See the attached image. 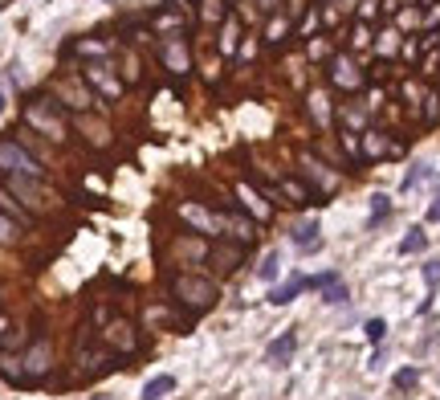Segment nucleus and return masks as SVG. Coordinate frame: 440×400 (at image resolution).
Segmentation results:
<instances>
[{"label":"nucleus","instance_id":"obj_27","mask_svg":"<svg viewBox=\"0 0 440 400\" xmlns=\"http://www.w3.org/2000/svg\"><path fill=\"white\" fill-rule=\"evenodd\" d=\"M400 45H404V33H400V29H379V33H375V45H371V50L379 53V57H391V53L400 50Z\"/></svg>","mask_w":440,"mask_h":400},{"label":"nucleus","instance_id":"obj_8","mask_svg":"<svg viewBox=\"0 0 440 400\" xmlns=\"http://www.w3.org/2000/svg\"><path fill=\"white\" fill-rule=\"evenodd\" d=\"M359 148H363V164H375V160H400V155L407 151L400 139H391V135L379 131V127H367V131L359 135Z\"/></svg>","mask_w":440,"mask_h":400},{"label":"nucleus","instance_id":"obj_28","mask_svg":"<svg viewBox=\"0 0 440 400\" xmlns=\"http://www.w3.org/2000/svg\"><path fill=\"white\" fill-rule=\"evenodd\" d=\"M200 21H204V25H225L228 4L225 0H200Z\"/></svg>","mask_w":440,"mask_h":400},{"label":"nucleus","instance_id":"obj_32","mask_svg":"<svg viewBox=\"0 0 440 400\" xmlns=\"http://www.w3.org/2000/svg\"><path fill=\"white\" fill-rule=\"evenodd\" d=\"M424 250H428V233H424V225L407 229V237L400 241V253H424Z\"/></svg>","mask_w":440,"mask_h":400},{"label":"nucleus","instance_id":"obj_4","mask_svg":"<svg viewBox=\"0 0 440 400\" xmlns=\"http://www.w3.org/2000/svg\"><path fill=\"white\" fill-rule=\"evenodd\" d=\"M4 188L13 192L25 209H29L33 217H45V213H57V204H62V196L49 188L45 180H29V176H9L4 180Z\"/></svg>","mask_w":440,"mask_h":400},{"label":"nucleus","instance_id":"obj_37","mask_svg":"<svg viewBox=\"0 0 440 400\" xmlns=\"http://www.w3.org/2000/svg\"><path fill=\"white\" fill-rule=\"evenodd\" d=\"M420 4H412V9H400L395 13V29H412V25H420Z\"/></svg>","mask_w":440,"mask_h":400},{"label":"nucleus","instance_id":"obj_31","mask_svg":"<svg viewBox=\"0 0 440 400\" xmlns=\"http://www.w3.org/2000/svg\"><path fill=\"white\" fill-rule=\"evenodd\" d=\"M388 217H391V200L383 196V192H375V196H371V221H367V229H379Z\"/></svg>","mask_w":440,"mask_h":400},{"label":"nucleus","instance_id":"obj_7","mask_svg":"<svg viewBox=\"0 0 440 400\" xmlns=\"http://www.w3.org/2000/svg\"><path fill=\"white\" fill-rule=\"evenodd\" d=\"M326 78H330L334 90H346V94H355V90L367 86V74L355 66V57H351V53H334V57L326 62Z\"/></svg>","mask_w":440,"mask_h":400},{"label":"nucleus","instance_id":"obj_40","mask_svg":"<svg viewBox=\"0 0 440 400\" xmlns=\"http://www.w3.org/2000/svg\"><path fill=\"white\" fill-rule=\"evenodd\" d=\"M244 4H257V13L273 17V13H281V4H286V0H244Z\"/></svg>","mask_w":440,"mask_h":400},{"label":"nucleus","instance_id":"obj_6","mask_svg":"<svg viewBox=\"0 0 440 400\" xmlns=\"http://www.w3.org/2000/svg\"><path fill=\"white\" fill-rule=\"evenodd\" d=\"M81 82L98 94V102L118 99V94H123V86H127L123 78H118V70L111 66V57H94V62H86V66H81Z\"/></svg>","mask_w":440,"mask_h":400},{"label":"nucleus","instance_id":"obj_34","mask_svg":"<svg viewBox=\"0 0 440 400\" xmlns=\"http://www.w3.org/2000/svg\"><path fill=\"white\" fill-rule=\"evenodd\" d=\"M277 270H281V257H277V253H265V257H261V266H257V278H261V282H273Z\"/></svg>","mask_w":440,"mask_h":400},{"label":"nucleus","instance_id":"obj_29","mask_svg":"<svg viewBox=\"0 0 440 400\" xmlns=\"http://www.w3.org/2000/svg\"><path fill=\"white\" fill-rule=\"evenodd\" d=\"M371 45H375L371 21H355V25H351V50H371Z\"/></svg>","mask_w":440,"mask_h":400},{"label":"nucleus","instance_id":"obj_18","mask_svg":"<svg viewBox=\"0 0 440 400\" xmlns=\"http://www.w3.org/2000/svg\"><path fill=\"white\" fill-rule=\"evenodd\" d=\"M298 164H302V172H306L310 180L318 184V196H330V192H334V188H339V180H334V176H330V172H326V164L322 160H314V155H310V151H298Z\"/></svg>","mask_w":440,"mask_h":400},{"label":"nucleus","instance_id":"obj_36","mask_svg":"<svg viewBox=\"0 0 440 400\" xmlns=\"http://www.w3.org/2000/svg\"><path fill=\"white\" fill-rule=\"evenodd\" d=\"M428 176H432V167H428V164H412V172L404 176V192H412V188H416V184H424Z\"/></svg>","mask_w":440,"mask_h":400},{"label":"nucleus","instance_id":"obj_2","mask_svg":"<svg viewBox=\"0 0 440 400\" xmlns=\"http://www.w3.org/2000/svg\"><path fill=\"white\" fill-rule=\"evenodd\" d=\"M49 372H53V348H49V339H33L21 360L0 355V376L13 384H41V380H49Z\"/></svg>","mask_w":440,"mask_h":400},{"label":"nucleus","instance_id":"obj_20","mask_svg":"<svg viewBox=\"0 0 440 400\" xmlns=\"http://www.w3.org/2000/svg\"><path fill=\"white\" fill-rule=\"evenodd\" d=\"M290 241L298 245L302 253H314L318 245H322V225L310 217V221H302V225H293V233H290Z\"/></svg>","mask_w":440,"mask_h":400},{"label":"nucleus","instance_id":"obj_33","mask_svg":"<svg viewBox=\"0 0 440 400\" xmlns=\"http://www.w3.org/2000/svg\"><path fill=\"white\" fill-rule=\"evenodd\" d=\"M440 78V45L436 50H428L424 53V62H420V82H436Z\"/></svg>","mask_w":440,"mask_h":400},{"label":"nucleus","instance_id":"obj_38","mask_svg":"<svg viewBox=\"0 0 440 400\" xmlns=\"http://www.w3.org/2000/svg\"><path fill=\"white\" fill-rule=\"evenodd\" d=\"M16 237H21V225H16L9 213H0V241H9V245H13Z\"/></svg>","mask_w":440,"mask_h":400},{"label":"nucleus","instance_id":"obj_16","mask_svg":"<svg viewBox=\"0 0 440 400\" xmlns=\"http://www.w3.org/2000/svg\"><path fill=\"white\" fill-rule=\"evenodd\" d=\"M208 241H204V233H176V241H171V257H179V262H208Z\"/></svg>","mask_w":440,"mask_h":400},{"label":"nucleus","instance_id":"obj_19","mask_svg":"<svg viewBox=\"0 0 440 400\" xmlns=\"http://www.w3.org/2000/svg\"><path fill=\"white\" fill-rule=\"evenodd\" d=\"M293 351H298V331L277 335L273 343L265 348V364H269V367H286L293 360Z\"/></svg>","mask_w":440,"mask_h":400},{"label":"nucleus","instance_id":"obj_3","mask_svg":"<svg viewBox=\"0 0 440 400\" xmlns=\"http://www.w3.org/2000/svg\"><path fill=\"white\" fill-rule=\"evenodd\" d=\"M171 299L188 311V315H204V311H212L216 306V299H220V286L212 282V278H204V274H171Z\"/></svg>","mask_w":440,"mask_h":400},{"label":"nucleus","instance_id":"obj_41","mask_svg":"<svg viewBox=\"0 0 440 400\" xmlns=\"http://www.w3.org/2000/svg\"><path fill=\"white\" fill-rule=\"evenodd\" d=\"M220 50L225 53L237 50V21H225V41H220Z\"/></svg>","mask_w":440,"mask_h":400},{"label":"nucleus","instance_id":"obj_13","mask_svg":"<svg viewBox=\"0 0 440 400\" xmlns=\"http://www.w3.org/2000/svg\"><path fill=\"white\" fill-rule=\"evenodd\" d=\"M74 131L81 135V143L90 151H111L114 148V131H111V123H102V118H90L86 111H81L78 118H74Z\"/></svg>","mask_w":440,"mask_h":400},{"label":"nucleus","instance_id":"obj_1","mask_svg":"<svg viewBox=\"0 0 440 400\" xmlns=\"http://www.w3.org/2000/svg\"><path fill=\"white\" fill-rule=\"evenodd\" d=\"M21 118H25V127H29L33 135H41V139H49V143H65L69 139V115H65V106L49 90H41V94H29L25 99V106H21Z\"/></svg>","mask_w":440,"mask_h":400},{"label":"nucleus","instance_id":"obj_10","mask_svg":"<svg viewBox=\"0 0 440 400\" xmlns=\"http://www.w3.org/2000/svg\"><path fill=\"white\" fill-rule=\"evenodd\" d=\"M102 348L135 355V351H139V331H135V323H130V318H118V315L106 318V323H102Z\"/></svg>","mask_w":440,"mask_h":400},{"label":"nucleus","instance_id":"obj_30","mask_svg":"<svg viewBox=\"0 0 440 400\" xmlns=\"http://www.w3.org/2000/svg\"><path fill=\"white\" fill-rule=\"evenodd\" d=\"M167 392H176V376H155V380L143 384V400H159Z\"/></svg>","mask_w":440,"mask_h":400},{"label":"nucleus","instance_id":"obj_35","mask_svg":"<svg viewBox=\"0 0 440 400\" xmlns=\"http://www.w3.org/2000/svg\"><path fill=\"white\" fill-rule=\"evenodd\" d=\"M416 384H420V367H400V372H395V388H400V392H412Z\"/></svg>","mask_w":440,"mask_h":400},{"label":"nucleus","instance_id":"obj_21","mask_svg":"<svg viewBox=\"0 0 440 400\" xmlns=\"http://www.w3.org/2000/svg\"><path fill=\"white\" fill-rule=\"evenodd\" d=\"M290 37H293V21L273 13L269 25H265V45H269V50H281V45H290Z\"/></svg>","mask_w":440,"mask_h":400},{"label":"nucleus","instance_id":"obj_25","mask_svg":"<svg viewBox=\"0 0 440 400\" xmlns=\"http://www.w3.org/2000/svg\"><path fill=\"white\" fill-rule=\"evenodd\" d=\"M416 123H424V127H436V123H440V90H436V86H428V90H424V102H420Z\"/></svg>","mask_w":440,"mask_h":400},{"label":"nucleus","instance_id":"obj_39","mask_svg":"<svg viewBox=\"0 0 440 400\" xmlns=\"http://www.w3.org/2000/svg\"><path fill=\"white\" fill-rule=\"evenodd\" d=\"M363 331H367V339H371V343H383V335H388V323H383V318H371Z\"/></svg>","mask_w":440,"mask_h":400},{"label":"nucleus","instance_id":"obj_9","mask_svg":"<svg viewBox=\"0 0 440 400\" xmlns=\"http://www.w3.org/2000/svg\"><path fill=\"white\" fill-rule=\"evenodd\" d=\"M49 94L62 102V106L78 111V115H81V111H90V106H98V94L81 82V74H78V78H62V82H53V90H49Z\"/></svg>","mask_w":440,"mask_h":400},{"label":"nucleus","instance_id":"obj_14","mask_svg":"<svg viewBox=\"0 0 440 400\" xmlns=\"http://www.w3.org/2000/svg\"><path fill=\"white\" fill-rule=\"evenodd\" d=\"M310 290H318L322 302H330V306H339V302L351 299V290H346V282H342L339 270H322V274H314V278H310Z\"/></svg>","mask_w":440,"mask_h":400},{"label":"nucleus","instance_id":"obj_44","mask_svg":"<svg viewBox=\"0 0 440 400\" xmlns=\"http://www.w3.org/2000/svg\"><path fill=\"white\" fill-rule=\"evenodd\" d=\"M440 221V192L432 196V204H428V225H436Z\"/></svg>","mask_w":440,"mask_h":400},{"label":"nucleus","instance_id":"obj_11","mask_svg":"<svg viewBox=\"0 0 440 400\" xmlns=\"http://www.w3.org/2000/svg\"><path fill=\"white\" fill-rule=\"evenodd\" d=\"M244 257H249V245H244V241H228V237H220V241L208 250V266L216 270L220 278H228V274L241 270Z\"/></svg>","mask_w":440,"mask_h":400},{"label":"nucleus","instance_id":"obj_5","mask_svg":"<svg viewBox=\"0 0 440 400\" xmlns=\"http://www.w3.org/2000/svg\"><path fill=\"white\" fill-rule=\"evenodd\" d=\"M0 176L9 180V176H29V180H45V167H41V160L33 155L21 139H13V135H4L0 139Z\"/></svg>","mask_w":440,"mask_h":400},{"label":"nucleus","instance_id":"obj_22","mask_svg":"<svg viewBox=\"0 0 440 400\" xmlns=\"http://www.w3.org/2000/svg\"><path fill=\"white\" fill-rule=\"evenodd\" d=\"M65 53H78V57H111V41L106 37H78V41H69Z\"/></svg>","mask_w":440,"mask_h":400},{"label":"nucleus","instance_id":"obj_24","mask_svg":"<svg viewBox=\"0 0 440 400\" xmlns=\"http://www.w3.org/2000/svg\"><path fill=\"white\" fill-rule=\"evenodd\" d=\"M118 78H123L127 86L143 82V62H139L135 45H123V57H118Z\"/></svg>","mask_w":440,"mask_h":400},{"label":"nucleus","instance_id":"obj_26","mask_svg":"<svg viewBox=\"0 0 440 400\" xmlns=\"http://www.w3.org/2000/svg\"><path fill=\"white\" fill-rule=\"evenodd\" d=\"M306 53H310V62H330V57H334V41H330V33L306 37Z\"/></svg>","mask_w":440,"mask_h":400},{"label":"nucleus","instance_id":"obj_45","mask_svg":"<svg viewBox=\"0 0 440 400\" xmlns=\"http://www.w3.org/2000/svg\"><path fill=\"white\" fill-rule=\"evenodd\" d=\"M0 111H4V99H0Z\"/></svg>","mask_w":440,"mask_h":400},{"label":"nucleus","instance_id":"obj_12","mask_svg":"<svg viewBox=\"0 0 440 400\" xmlns=\"http://www.w3.org/2000/svg\"><path fill=\"white\" fill-rule=\"evenodd\" d=\"M151 33H155V37H184V33H188V4L167 0L159 13L151 17Z\"/></svg>","mask_w":440,"mask_h":400},{"label":"nucleus","instance_id":"obj_23","mask_svg":"<svg viewBox=\"0 0 440 400\" xmlns=\"http://www.w3.org/2000/svg\"><path fill=\"white\" fill-rule=\"evenodd\" d=\"M302 290H310V278L293 274V278H286L281 286H273V290H269V302H273V306H286V302H293Z\"/></svg>","mask_w":440,"mask_h":400},{"label":"nucleus","instance_id":"obj_17","mask_svg":"<svg viewBox=\"0 0 440 400\" xmlns=\"http://www.w3.org/2000/svg\"><path fill=\"white\" fill-rule=\"evenodd\" d=\"M159 62L171 74H184L188 70V33L184 37H159Z\"/></svg>","mask_w":440,"mask_h":400},{"label":"nucleus","instance_id":"obj_15","mask_svg":"<svg viewBox=\"0 0 440 400\" xmlns=\"http://www.w3.org/2000/svg\"><path fill=\"white\" fill-rule=\"evenodd\" d=\"M281 200L286 204H298V209H306V204H322V196H318V188L306 180H298V176H281Z\"/></svg>","mask_w":440,"mask_h":400},{"label":"nucleus","instance_id":"obj_43","mask_svg":"<svg viewBox=\"0 0 440 400\" xmlns=\"http://www.w3.org/2000/svg\"><path fill=\"white\" fill-rule=\"evenodd\" d=\"M420 41H404V62H416V57H420Z\"/></svg>","mask_w":440,"mask_h":400},{"label":"nucleus","instance_id":"obj_42","mask_svg":"<svg viewBox=\"0 0 440 400\" xmlns=\"http://www.w3.org/2000/svg\"><path fill=\"white\" fill-rule=\"evenodd\" d=\"M424 282L432 286V290L440 286V262H428V266H424Z\"/></svg>","mask_w":440,"mask_h":400},{"label":"nucleus","instance_id":"obj_46","mask_svg":"<svg viewBox=\"0 0 440 400\" xmlns=\"http://www.w3.org/2000/svg\"><path fill=\"white\" fill-rule=\"evenodd\" d=\"M318 4H330V0H318Z\"/></svg>","mask_w":440,"mask_h":400}]
</instances>
